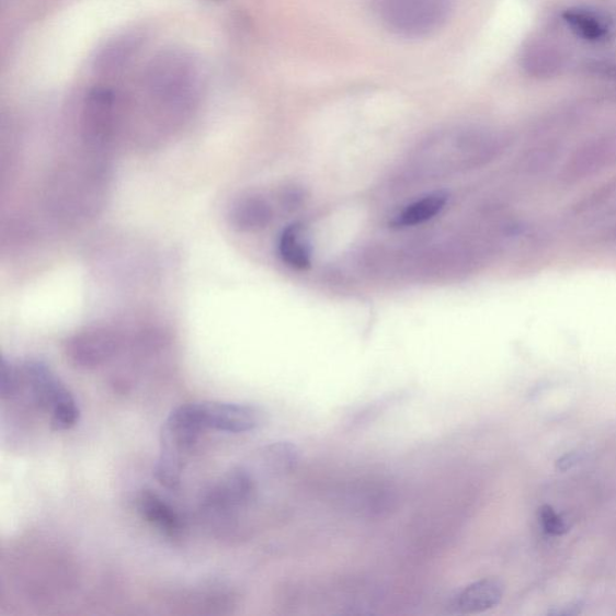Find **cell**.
Instances as JSON below:
<instances>
[{
	"label": "cell",
	"mask_w": 616,
	"mask_h": 616,
	"mask_svg": "<svg viewBox=\"0 0 616 616\" xmlns=\"http://www.w3.org/2000/svg\"><path fill=\"white\" fill-rule=\"evenodd\" d=\"M562 19L575 35L589 42L605 39L609 33L606 20L594 11L570 9L563 12Z\"/></svg>",
	"instance_id": "4fadbf2b"
},
{
	"label": "cell",
	"mask_w": 616,
	"mask_h": 616,
	"mask_svg": "<svg viewBox=\"0 0 616 616\" xmlns=\"http://www.w3.org/2000/svg\"><path fill=\"white\" fill-rule=\"evenodd\" d=\"M538 520L541 527L549 535L561 536L569 532V526L564 523L562 517L554 511L548 504L538 510Z\"/></svg>",
	"instance_id": "2e32d148"
},
{
	"label": "cell",
	"mask_w": 616,
	"mask_h": 616,
	"mask_svg": "<svg viewBox=\"0 0 616 616\" xmlns=\"http://www.w3.org/2000/svg\"><path fill=\"white\" fill-rule=\"evenodd\" d=\"M449 0H384L380 16L393 33L419 38L440 30L449 16Z\"/></svg>",
	"instance_id": "5b68a950"
},
{
	"label": "cell",
	"mask_w": 616,
	"mask_h": 616,
	"mask_svg": "<svg viewBox=\"0 0 616 616\" xmlns=\"http://www.w3.org/2000/svg\"><path fill=\"white\" fill-rule=\"evenodd\" d=\"M194 410L203 427L227 434L251 433L262 425L261 411L250 404L204 401L194 402Z\"/></svg>",
	"instance_id": "52a82bcc"
},
{
	"label": "cell",
	"mask_w": 616,
	"mask_h": 616,
	"mask_svg": "<svg viewBox=\"0 0 616 616\" xmlns=\"http://www.w3.org/2000/svg\"><path fill=\"white\" fill-rule=\"evenodd\" d=\"M21 377L19 365L3 361L2 380H0V393L3 400L16 399L20 396Z\"/></svg>",
	"instance_id": "9a60e30c"
},
{
	"label": "cell",
	"mask_w": 616,
	"mask_h": 616,
	"mask_svg": "<svg viewBox=\"0 0 616 616\" xmlns=\"http://www.w3.org/2000/svg\"><path fill=\"white\" fill-rule=\"evenodd\" d=\"M229 219L231 226L239 231H261L273 221L274 207L262 195H246L232 204Z\"/></svg>",
	"instance_id": "30bf717a"
},
{
	"label": "cell",
	"mask_w": 616,
	"mask_h": 616,
	"mask_svg": "<svg viewBox=\"0 0 616 616\" xmlns=\"http://www.w3.org/2000/svg\"><path fill=\"white\" fill-rule=\"evenodd\" d=\"M449 195L446 192L437 191L429 193L422 198L403 207L401 212L392 218L390 227L393 229H406L426 224V221L438 216L447 206Z\"/></svg>",
	"instance_id": "8fae6325"
},
{
	"label": "cell",
	"mask_w": 616,
	"mask_h": 616,
	"mask_svg": "<svg viewBox=\"0 0 616 616\" xmlns=\"http://www.w3.org/2000/svg\"><path fill=\"white\" fill-rule=\"evenodd\" d=\"M504 595L499 578H483L466 585L453 596L449 609L454 614L475 615L495 608Z\"/></svg>",
	"instance_id": "9c48e42d"
},
{
	"label": "cell",
	"mask_w": 616,
	"mask_h": 616,
	"mask_svg": "<svg viewBox=\"0 0 616 616\" xmlns=\"http://www.w3.org/2000/svg\"><path fill=\"white\" fill-rule=\"evenodd\" d=\"M262 458L271 471L288 474L299 464V450L289 442H276L261 453Z\"/></svg>",
	"instance_id": "5bb4252c"
},
{
	"label": "cell",
	"mask_w": 616,
	"mask_h": 616,
	"mask_svg": "<svg viewBox=\"0 0 616 616\" xmlns=\"http://www.w3.org/2000/svg\"><path fill=\"white\" fill-rule=\"evenodd\" d=\"M125 336L109 326L85 328L68 339L66 355L80 369H95L114 361L125 347Z\"/></svg>",
	"instance_id": "8992f818"
},
{
	"label": "cell",
	"mask_w": 616,
	"mask_h": 616,
	"mask_svg": "<svg viewBox=\"0 0 616 616\" xmlns=\"http://www.w3.org/2000/svg\"><path fill=\"white\" fill-rule=\"evenodd\" d=\"M278 253L282 261L293 269L306 270L311 266L312 252L303 225L292 224L283 229L278 239Z\"/></svg>",
	"instance_id": "7c38bea8"
},
{
	"label": "cell",
	"mask_w": 616,
	"mask_h": 616,
	"mask_svg": "<svg viewBox=\"0 0 616 616\" xmlns=\"http://www.w3.org/2000/svg\"><path fill=\"white\" fill-rule=\"evenodd\" d=\"M203 91L199 61L181 50L151 58L125 94L122 145L152 149L175 134L198 107Z\"/></svg>",
	"instance_id": "6da1fadb"
},
{
	"label": "cell",
	"mask_w": 616,
	"mask_h": 616,
	"mask_svg": "<svg viewBox=\"0 0 616 616\" xmlns=\"http://www.w3.org/2000/svg\"><path fill=\"white\" fill-rule=\"evenodd\" d=\"M137 510L147 524L169 539H181L186 533V523L181 514L151 489L139 492Z\"/></svg>",
	"instance_id": "ba28073f"
},
{
	"label": "cell",
	"mask_w": 616,
	"mask_h": 616,
	"mask_svg": "<svg viewBox=\"0 0 616 616\" xmlns=\"http://www.w3.org/2000/svg\"><path fill=\"white\" fill-rule=\"evenodd\" d=\"M256 499V480L248 467L237 466L209 489L202 502V513L221 536L238 529L240 516Z\"/></svg>",
	"instance_id": "3957f363"
},
{
	"label": "cell",
	"mask_w": 616,
	"mask_h": 616,
	"mask_svg": "<svg viewBox=\"0 0 616 616\" xmlns=\"http://www.w3.org/2000/svg\"><path fill=\"white\" fill-rule=\"evenodd\" d=\"M204 433L193 403L182 404L171 412L160 434V454L155 466V477L160 484L170 490L180 488L184 467Z\"/></svg>",
	"instance_id": "7a4b0ae2"
},
{
	"label": "cell",
	"mask_w": 616,
	"mask_h": 616,
	"mask_svg": "<svg viewBox=\"0 0 616 616\" xmlns=\"http://www.w3.org/2000/svg\"><path fill=\"white\" fill-rule=\"evenodd\" d=\"M19 368L20 393L26 391L35 408L50 415L53 430L66 431L79 423L81 414L77 400L50 367L39 362H26Z\"/></svg>",
	"instance_id": "277c9868"
}]
</instances>
